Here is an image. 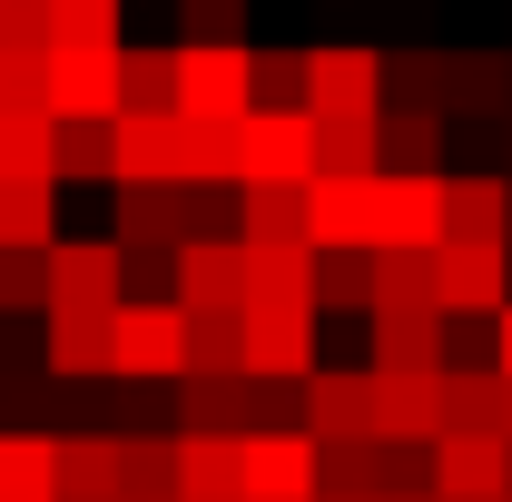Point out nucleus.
Segmentation results:
<instances>
[{"label": "nucleus", "instance_id": "nucleus-1", "mask_svg": "<svg viewBox=\"0 0 512 502\" xmlns=\"http://www.w3.org/2000/svg\"><path fill=\"white\" fill-rule=\"evenodd\" d=\"M197 365V315L178 296H128L119 306V365L109 375H138V384H178Z\"/></svg>", "mask_w": 512, "mask_h": 502}, {"label": "nucleus", "instance_id": "nucleus-2", "mask_svg": "<svg viewBox=\"0 0 512 502\" xmlns=\"http://www.w3.org/2000/svg\"><path fill=\"white\" fill-rule=\"evenodd\" d=\"M306 109L316 119H384V50L375 40L306 50Z\"/></svg>", "mask_w": 512, "mask_h": 502}, {"label": "nucleus", "instance_id": "nucleus-3", "mask_svg": "<svg viewBox=\"0 0 512 502\" xmlns=\"http://www.w3.org/2000/svg\"><path fill=\"white\" fill-rule=\"evenodd\" d=\"M325 493V443L306 424L247 434V502H316Z\"/></svg>", "mask_w": 512, "mask_h": 502}, {"label": "nucleus", "instance_id": "nucleus-4", "mask_svg": "<svg viewBox=\"0 0 512 502\" xmlns=\"http://www.w3.org/2000/svg\"><path fill=\"white\" fill-rule=\"evenodd\" d=\"M188 60V119H247L256 109V50L247 40H178Z\"/></svg>", "mask_w": 512, "mask_h": 502}, {"label": "nucleus", "instance_id": "nucleus-5", "mask_svg": "<svg viewBox=\"0 0 512 502\" xmlns=\"http://www.w3.org/2000/svg\"><path fill=\"white\" fill-rule=\"evenodd\" d=\"M188 178V109H119V188Z\"/></svg>", "mask_w": 512, "mask_h": 502}, {"label": "nucleus", "instance_id": "nucleus-6", "mask_svg": "<svg viewBox=\"0 0 512 502\" xmlns=\"http://www.w3.org/2000/svg\"><path fill=\"white\" fill-rule=\"evenodd\" d=\"M444 315H503L512 306V237H444Z\"/></svg>", "mask_w": 512, "mask_h": 502}, {"label": "nucleus", "instance_id": "nucleus-7", "mask_svg": "<svg viewBox=\"0 0 512 502\" xmlns=\"http://www.w3.org/2000/svg\"><path fill=\"white\" fill-rule=\"evenodd\" d=\"M50 109L60 119H119L128 109V40L119 50H50Z\"/></svg>", "mask_w": 512, "mask_h": 502}, {"label": "nucleus", "instance_id": "nucleus-8", "mask_svg": "<svg viewBox=\"0 0 512 502\" xmlns=\"http://www.w3.org/2000/svg\"><path fill=\"white\" fill-rule=\"evenodd\" d=\"M375 434L444 443V365H375Z\"/></svg>", "mask_w": 512, "mask_h": 502}, {"label": "nucleus", "instance_id": "nucleus-9", "mask_svg": "<svg viewBox=\"0 0 512 502\" xmlns=\"http://www.w3.org/2000/svg\"><path fill=\"white\" fill-rule=\"evenodd\" d=\"M434 493L444 502H512V434H444L434 443Z\"/></svg>", "mask_w": 512, "mask_h": 502}, {"label": "nucleus", "instance_id": "nucleus-10", "mask_svg": "<svg viewBox=\"0 0 512 502\" xmlns=\"http://www.w3.org/2000/svg\"><path fill=\"white\" fill-rule=\"evenodd\" d=\"M306 237H316V247H375V237H384V168H375V178L325 168V178H316V217H306Z\"/></svg>", "mask_w": 512, "mask_h": 502}, {"label": "nucleus", "instance_id": "nucleus-11", "mask_svg": "<svg viewBox=\"0 0 512 502\" xmlns=\"http://www.w3.org/2000/svg\"><path fill=\"white\" fill-rule=\"evenodd\" d=\"M316 315L325 306H247V375H316Z\"/></svg>", "mask_w": 512, "mask_h": 502}, {"label": "nucleus", "instance_id": "nucleus-12", "mask_svg": "<svg viewBox=\"0 0 512 502\" xmlns=\"http://www.w3.org/2000/svg\"><path fill=\"white\" fill-rule=\"evenodd\" d=\"M119 493H128V434L119 424L60 434V502H119Z\"/></svg>", "mask_w": 512, "mask_h": 502}, {"label": "nucleus", "instance_id": "nucleus-13", "mask_svg": "<svg viewBox=\"0 0 512 502\" xmlns=\"http://www.w3.org/2000/svg\"><path fill=\"white\" fill-rule=\"evenodd\" d=\"M119 365V306H50V375L99 384Z\"/></svg>", "mask_w": 512, "mask_h": 502}, {"label": "nucleus", "instance_id": "nucleus-14", "mask_svg": "<svg viewBox=\"0 0 512 502\" xmlns=\"http://www.w3.org/2000/svg\"><path fill=\"white\" fill-rule=\"evenodd\" d=\"M306 434L316 443L375 434V365H316L306 375Z\"/></svg>", "mask_w": 512, "mask_h": 502}, {"label": "nucleus", "instance_id": "nucleus-15", "mask_svg": "<svg viewBox=\"0 0 512 502\" xmlns=\"http://www.w3.org/2000/svg\"><path fill=\"white\" fill-rule=\"evenodd\" d=\"M50 266H60L50 306H128V247L119 237H60Z\"/></svg>", "mask_w": 512, "mask_h": 502}, {"label": "nucleus", "instance_id": "nucleus-16", "mask_svg": "<svg viewBox=\"0 0 512 502\" xmlns=\"http://www.w3.org/2000/svg\"><path fill=\"white\" fill-rule=\"evenodd\" d=\"M453 315L434 296H384L375 306V365H444Z\"/></svg>", "mask_w": 512, "mask_h": 502}, {"label": "nucleus", "instance_id": "nucleus-17", "mask_svg": "<svg viewBox=\"0 0 512 502\" xmlns=\"http://www.w3.org/2000/svg\"><path fill=\"white\" fill-rule=\"evenodd\" d=\"M247 178H316V109H247Z\"/></svg>", "mask_w": 512, "mask_h": 502}, {"label": "nucleus", "instance_id": "nucleus-18", "mask_svg": "<svg viewBox=\"0 0 512 502\" xmlns=\"http://www.w3.org/2000/svg\"><path fill=\"white\" fill-rule=\"evenodd\" d=\"M453 217H444V168L434 178H404V168H384V237L375 247H444Z\"/></svg>", "mask_w": 512, "mask_h": 502}, {"label": "nucleus", "instance_id": "nucleus-19", "mask_svg": "<svg viewBox=\"0 0 512 502\" xmlns=\"http://www.w3.org/2000/svg\"><path fill=\"white\" fill-rule=\"evenodd\" d=\"M247 306H316V247L306 237H247Z\"/></svg>", "mask_w": 512, "mask_h": 502}, {"label": "nucleus", "instance_id": "nucleus-20", "mask_svg": "<svg viewBox=\"0 0 512 502\" xmlns=\"http://www.w3.org/2000/svg\"><path fill=\"white\" fill-rule=\"evenodd\" d=\"M0 502H60V434L0 424Z\"/></svg>", "mask_w": 512, "mask_h": 502}, {"label": "nucleus", "instance_id": "nucleus-21", "mask_svg": "<svg viewBox=\"0 0 512 502\" xmlns=\"http://www.w3.org/2000/svg\"><path fill=\"white\" fill-rule=\"evenodd\" d=\"M188 434H256V375H178Z\"/></svg>", "mask_w": 512, "mask_h": 502}, {"label": "nucleus", "instance_id": "nucleus-22", "mask_svg": "<svg viewBox=\"0 0 512 502\" xmlns=\"http://www.w3.org/2000/svg\"><path fill=\"white\" fill-rule=\"evenodd\" d=\"M188 502H247V434H178Z\"/></svg>", "mask_w": 512, "mask_h": 502}, {"label": "nucleus", "instance_id": "nucleus-23", "mask_svg": "<svg viewBox=\"0 0 512 502\" xmlns=\"http://www.w3.org/2000/svg\"><path fill=\"white\" fill-rule=\"evenodd\" d=\"M188 315H217V306H247V237H188Z\"/></svg>", "mask_w": 512, "mask_h": 502}, {"label": "nucleus", "instance_id": "nucleus-24", "mask_svg": "<svg viewBox=\"0 0 512 502\" xmlns=\"http://www.w3.org/2000/svg\"><path fill=\"white\" fill-rule=\"evenodd\" d=\"M0 178H60V109H0Z\"/></svg>", "mask_w": 512, "mask_h": 502}, {"label": "nucleus", "instance_id": "nucleus-25", "mask_svg": "<svg viewBox=\"0 0 512 502\" xmlns=\"http://www.w3.org/2000/svg\"><path fill=\"white\" fill-rule=\"evenodd\" d=\"M0 247H60V178H0Z\"/></svg>", "mask_w": 512, "mask_h": 502}, {"label": "nucleus", "instance_id": "nucleus-26", "mask_svg": "<svg viewBox=\"0 0 512 502\" xmlns=\"http://www.w3.org/2000/svg\"><path fill=\"white\" fill-rule=\"evenodd\" d=\"M444 138H453V119L444 109H384V168H404V178H434L444 168Z\"/></svg>", "mask_w": 512, "mask_h": 502}, {"label": "nucleus", "instance_id": "nucleus-27", "mask_svg": "<svg viewBox=\"0 0 512 502\" xmlns=\"http://www.w3.org/2000/svg\"><path fill=\"white\" fill-rule=\"evenodd\" d=\"M60 188H119V119H60Z\"/></svg>", "mask_w": 512, "mask_h": 502}, {"label": "nucleus", "instance_id": "nucleus-28", "mask_svg": "<svg viewBox=\"0 0 512 502\" xmlns=\"http://www.w3.org/2000/svg\"><path fill=\"white\" fill-rule=\"evenodd\" d=\"M444 434H503V365H444Z\"/></svg>", "mask_w": 512, "mask_h": 502}, {"label": "nucleus", "instance_id": "nucleus-29", "mask_svg": "<svg viewBox=\"0 0 512 502\" xmlns=\"http://www.w3.org/2000/svg\"><path fill=\"white\" fill-rule=\"evenodd\" d=\"M444 217H453V237H512V178L503 168L444 178Z\"/></svg>", "mask_w": 512, "mask_h": 502}, {"label": "nucleus", "instance_id": "nucleus-30", "mask_svg": "<svg viewBox=\"0 0 512 502\" xmlns=\"http://www.w3.org/2000/svg\"><path fill=\"white\" fill-rule=\"evenodd\" d=\"M325 493H365V502H384V493H394V443H384V434L325 443Z\"/></svg>", "mask_w": 512, "mask_h": 502}, {"label": "nucleus", "instance_id": "nucleus-31", "mask_svg": "<svg viewBox=\"0 0 512 502\" xmlns=\"http://www.w3.org/2000/svg\"><path fill=\"white\" fill-rule=\"evenodd\" d=\"M316 306L375 315V247H316Z\"/></svg>", "mask_w": 512, "mask_h": 502}, {"label": "nucleus", "instance_id": "nucleus-32", "mask_svg": "<svg viewBox=\"0 0 512 502\" xmlns=\"http://www.w3.org/2000/svg\"><path fill=\"white\" fill-rule=\"evenodd\" d=\"M345 168V178H375L384 168V119H316V178Z\"/></svg>", "mask_w": 512, "mask_h": 502}, {"label": "nucleus", "instance_id": "nucleus-33", "mask_svg": "<svg viewBox=\"0 0 512 502\" xmlns=\"http://www.w3.org/2000/svg\"><path fill=\"white\" fill-rule=\"evenodd\" d=\"M50 296H60L50 247H0V315H50Z\"/></svg>", "mask_w": 512, "mask_h": 502}, {"label": "nucleus", "instance_id": "nucleus-34", "mask_svg": "<svg viewBox=\"0 0 512 502\" xmlns=\"http://www.w3.org/2000/svg\"><path fill=\"white\" fill-rule=\"evenodd\" d=\"M128 109H188V60L168 50H128Z\"/></svg>", "mask_w": 512, "mask_h": 502}, {"label": "nucleus", "instance_id": "nucleus-35", "mask_svg": "<svg viewBox=\"0 0 512 502\" xmlns=\"http://www.w3.org/2000/svg\"><path fill=\"white\" fill-rule=\"evenodd\" d=\"M119 0H50V50H119Z\"/></svg>", "mask_w": 512, "mask_h": 502}, {"label": "nucleus", "instance_id": "nucleus-36", "mask_svg": "<svg viewBox=\"0 0 512 502\" xmlns=\"http://www.w3.org/2000/svg\"><path fill=\"white\" fill-rule=\"evenodd\" d=\"M0 109H50V40H0Z\"/></svg>", "mask_w": 512, "mask_h": 502}, {"label": "nucleus", "instance_id": "nucleus-37", "mask_svg": "<svg viewBox=\"0 0 512 502\" xmlns=\"http://www.w3.org/2000/svg\"><path fill=\"white\" fill-rule=\"evenodd\" d=\"M119 237H128V247L188 237V217H178V188H119Z\"/></svg>", "mask_w": 512, "mask_h": 502}, {"label": "nucleus", "instance_id": "nucleus-38", "mask_svg": "<svg viewBox=\"0 0 512 502\" xmlns=\"http://www.w3.org/2000/svg\"><path fill=\"white\" fill-rule=\"evenodd\" d=\"M128 493H188L178 483V434H128Z\"/></svg>", "mask_w": 512, "mask_h": 502}, {"label": "nucleus", "instance_id": "nucleus-39", "mask_svg": "<svg viewBox=\"0 0 512 502\" xmlns=\"http://www.w3.org/2000/svg\"><path fill=\"white\" fill-rule=\"evenodd\" d=\"M256 109H306V50H256Z\"/></svg>", "mask_w": 512, "mask_h": 502}, {"label": "nucleus", "instance_id": "nucleus-40", "mask_svg": "<svg viewBox=\"0 0 512 502\" xmlns=\"http://www.w3.org/2000/svg\"><path fill=\"white\" fill-rule=\"evenodd\" d=\"M178 40H247V0H178Z\"/></svg>", "mask_w": 512, "mask_h": 502}, {"label": "nucleus", "instance_id": "nucleus-41", "mask_svg": "<svg viewBox=\"0 0 512 502\" xmlns=\"http://www.w3.org/2000/svg\"><path fill=\"white\" fill-rule=\"evenodd\" d=\"M0 40H50V0H0Z\"/></svg>", "mask_w": 512, "mask_h": 502}, {"label": "nucleus", "instance_id": "nucleus-42", "mask_svg": "<svg viewBox=\"0 0 512 502\" xmlns=\"http://www.w3.org/2000/svg\"><path fill=\"white\" fill-rule=\"evenodd\" d=\"M493 355H503V375H512V306L493 315Z\"/></svg>", "mask_w": 512, "mask_h": 502}, {"label": "nucleus", "instance_id": "nucleus-43", "mask_svg": "<svg viewBox=\"0 0 512 502\" xmlns=\"http://www.w3.org/2000/svg\"><path fill=\"white\" fill-rule=\"evenodd\" d=\"M493 119H512V60H503V109H493Z\"/></svg>", "mask_w": 512, "mask_h": 502}, {"label": "nucleus", "instance_id": "nucleus-44", "mask_svg": "<svg viewBox=\"0 0 512 502\" xmlns=\"http://www.w3.org/2000/svg\"><path fill=\"white\" fill-rule=\"evenodd\" d=\"M128 502H188V493H128Z\"/></svg>", "mask_w": 512, "mask_h": 502}, {"label": "nucleus", "instance_id": "nucleus-45", "mask_svg": "<svg viewBox=\"0 0 512 502\" xmlns=\"http://www.w3.org/2000/svg\"><path fill=\"white\" fill-rule=\"evenodd\" d=\"M384 502H444V493H384Z\"/></svg>", "mask_w": 512, "mask_h": 502}, {"label": "nucleus", "instance_id": "nucleus-46", "mask_svg": "<svg viewBox=\"0 0 512 502\" xmlns=\"http://www.w3.org/2000/svg\"><path fill=\"white\" fill-rule=\"evenodd\" d=\"M503 434H512V375H503Z\"/></svg>", "mask_w": 512, "mask_h": 502}, {"label": "nucleus", "instance_id": "nucleus-47", "mask_svg": "<svg viewBox=\"0 0 512 502\" xmlns=\"http://www.w3.org/2000/svg\"><path fill=\"white\" fill-rule=\"evenodd\" d=\"M316 502H365V493H316Z\"/></svg>", "mask_w": 512, "mask_h": 502}]
</instances>
